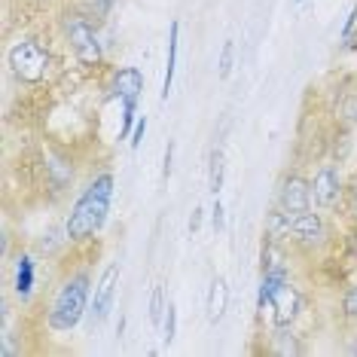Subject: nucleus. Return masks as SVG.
<instances>
[{
    "mask_svg": "<svg viewBox=\"0 0 357 357\" xmlns=\"http://www.w3.org/2000/svg\"><path fill=\"white\" fill-rule=\"evenodd\" d=\"M296 3H303V0H296Z\"/></svg>",
    "mask_w": 357,
    "mask_h": 357,
    "instance_id": "obj_27",
    "label": "nucleus"
},
{
    "mask_svg": "<svg viewBox=\"0 0 357 357\" xmlns=\"http://www.w3.org/2000/svg\"><path fill=\"white\" fill-rule=\"evenodd\" d=\"M34 284H37V269H34V254L22 250L15 257V272H13V294L19 303H31L34 296Z\"/></svg>",
    "mask_w": 357,
    "mask_h": 357,
    "instance_id": "obj_11",
    "label": "nucleus"
},
{
    "mask_svg": "<svg viewBox=\"0 0 357 357\" xmlns=\"http://www.w3.org/2000/svg\"><path fill=\"white\" fill-rule=\"evenodd\" d=\"M226 308H229V284H226V278H220V275H214L211 278V287H208V321L217 324L226 314Z\"/></svg>",
    "mask_w": 357,
    "mask_h": 357,
    "instance_id": "obj_13",
    "label": "nucleus"
},
{
    "mask_svg": "<svg viewBox=\"0 0 357 357\" xmlns=\"http://www.w3.org/2000/svg\"><path fill=\"white\" fill-rule=\"evenodd\" d=\"M211 226H214V232H217V235H220V232H223V226H226L220 196H214V205H211Z\"/></svg>",
    "mask_w": 357,
    "mask_h": 357,
    "instance_id": "obj_20",
    "label": "nucleus"
},
{
    "mask_svg": "<svg viewBox=\"0 0 357 357\" xmlns=\"http://www.w3.org/2000/svg\"><path fill=\"white\" fill-rule=\"evenodd\" d=\"M61 34H64V43H68V50L74 52V59L83 64L86 70L101 68L104 46H101L98 28L92 25V19H89L86 13H79V10L64 13L61 15Z\"/></svg>",
    "mask_w": 357,
    "mask_h": 357,
    "instance_id": "obj_4",
    "label": "nucleus"
},
{
    "mask_svg": "<svg viewBox=\"0 0 357 357\" xmlns=\"http://www.w3.org/2000/svg\"><path fill=\"white\" fill-rule=\"evenodd\" d=\"M269 351L281 354V357H290V354H303V345L296 342V336H294V330H290V327H275Z\"/></svg>",
    "mask_w": 357,
    "mask_h": 357,
    "instance_id": "obj_14",
    "label": "nucleus"
},
{
    "mask_svg": "<svg viewBox=\"0 0 357 357\" xmlns=\"http://www.w3.org/2000/svg\"><path fill=\"white\" fill-rule=\"evenodd\" d=\"M165 290H162V284H156L153 287V294H150V324L153 327H162V314H165Z\"/></svg>",
    "mask_w": 357,
    "mask_h": 357,
    "instance_id": "obj_17",
    "label": "nucleus"
},
{
    "mask_svg": "<svg viewBox=\"0 0 357 357\" xmlns=\"http://www.w3.org/2000/svg\"><path fill=\"white\" fill-rule=\"evenodd\" d=\"M10 74L25 86H40L52 74V52L43 40L37 37H19L6 52Z\"/></svg>",
    "mask_w": 357,
    "mask_h": 357,
    "instance_id": "obj_3",
    "label": "nucleus"
},
{
    "mask_svg": "<svg viewBox=\"0 0 357 357\" xmlns=\"http://www.w3.org/2000/svg\"><path fill=\"white\" fill-rule=\"evenodd\" d=\"M177 50H181V22H172L168 28V55H165V77H162V92L159 98L168 101L172 95V86H174V74H177Z\"/></svg>",
    "mask_w": 357,
    "mask_h": 357,
    "instance_id": "obj_12",
    "label": "nucleus"
},
{
    "mask_svg": "<svg viewBox=\"0 0 357 357\" xmlns=\"http://www.w3.org/2000/svg\"><path fill=\"white\" fill-rule=\"evenodd\" d=\"M89 305H92V275L86 269H77L55 290L52 303L46 308V324L55 333H70L83 324V318L89 314Z\"/></svg>",
    "mask_w": 357,
    "mask_h": 357,
    "instance_id": "obj_2",
    "label": "nucleus"
},
{
    "mask_svg": "<svg viewBox=\"0 0 357 357\" xmlns=\"http://www.w3.org/2000/svg\"><path fill=\"white\" fill-rule=\"evenodd\" d=\"M299 308H303V296H299L296 284L287 281L278 294H275L272 303H269L272 327H294V321L299 318Z\"/></svg>",
    "mask_w": 357,
    "mask_h": 357,
    "instance_id": "obj_9",
    "label": "nucleus"
},
{
    "mask_svg": "<svg viewBox=\"0 0 357 357\" xmlns=\"http://www.w3.org/2000/svg\"><path fill=\"white\" fill-rule=\"evenodd\" d=\"M275 205H278L287 217H296L303 211L314 208L312 202V177L299 174V172H287L278 183V196H275Z\"/></svg>",
    "mask_w": 357,
    "mask_h": 357,
    "instance_id": "obj_7",
    "label": "nucleus"
},
{
    "mask_svg": "<svg viewBox=\"0 0 357 357\" xmlns=\"http://www.w3.org/2000/svg\"><path fill=\"white\" fill-rule=\"evenodd\" d=\"M232 64H235V40H226L223 50H220V59H217V77H220V79H229Z\"/></svg>",
    "mask_w": 357,
    "mask_h": 357,
    "instance_id": "obj_18",
    "label": "nucleus"
},
{
    "mask_svg": "<svg viewBox=\"0 0 357 357\" xmlns=\"http://www.w3.org/2000/svg\"><path fill=\"white\" fill-rule=\"evenodd\" d=\"M345 205H348V211H351V217L357 223V174H354V181L348 183V190H345Z\"/></svg>",
    "mask_w": 357,
    "mask_h": 357,
    "instance_id": "obj_23",
    "label": "nucleus"
},
{
    "mask_svg": "<svg viewBox=\"0 0 357 357\" xmlns=\"http://www.w3.org/2000/svg\"><path fill=\"white\" fill-rule=\"evenodd\" d=\"M113 190H116L113 172H101L86 183V190L77 196L68 220H64V235H68L70 245H86L101 232L113 205Z\"/></svg>",
    "mask_w": 357,
    "mask_h": 357,
    "instance_id": "obj_1",
    "label": "nucleus"
},
{
    "mask_svg": "<svg viewBox=\"0 0 357 357\" xmlns=\"http://www.w3.org/2000/svg\"><path fill=\"white\" fill-rule=\"evenodd\" d=\"M202 214H205L202 208L192 211V217H190V235H196V232H199V226H202Z\"/></svg>",
    "mask_w": 357,
    "mask_h": 357,
    "instance_id": "obj_25",
    "label": "nucleus"
},
{
    "mask_svg": "<svg viewBox=\"0 0 357 357\" xmlns=\"http://www.w3.org/2000/svg\"><path fill=\"white\" fill-rule=\"evenodd\" d=\"M354 28H357V3L351 6V13H348L345 25H342V31H339V40H342V43H348V40H351V34H354Z\"/></svg>",
    "mask_w": 357,
    "mask_h": 357,
    "instance_id": "obj_22",
    "label": "nucleus"
},
{
    "mask_svg": "<svg viewBox=\"0 0 357 357\" xmlns=\"http://www.w3.org/2000/svg\"><path fill=\"white\" fill-rule=\"evenodd\" d=\"M223 177H226V159H223V150L214 147L211 150V165H208V190H211V196H220Z\"/></svg>",
    "mask_w": 357,
    "mask_h": 357,
    "instance_id": "obj_15",
    "label": "nucleus"
},
{
    "mask_svg": "<svg viewBox=\"0 0 357 357\" xmlns=\"http://www.w3.org/2000/svg\"><path fill=\"white\" fill-rule=\"evenodd\" d=\"M290 245H296L305 254H318L321 248L330 245V223L321 211L308 208L303 214L290 217V235H287Z\"/></svg>",
    "mask_w": 357,
    "mask_h": 357,
    "instance_id": "obj_5",
    "label": "nucleus"
},
{
    "mask_svg": "<svg viewBox=\"0 0 357 357\" xmlns=\"http://www.w3.org/2000/svg\"><path fill=\"white\" fill-rule=\"evenodd\" d=\"M348 248H351V254L357 257V223H354V229L348 232Z\"/></svg>",
    "mask_w": 357,
    "mask_h": 357,
    "instance_id": "obj_26",
    "label": "nucleus"
},
{
    "mask_svg": "<svg viewBox=\"0 0 357 357\" xmlns=\"http://www.w3.org/2000/svg\"><path fill=\"white\" fill-rule=\"evenodd\" d=\"M345 177L333 162H324V165L314 168L312 174V202L318 211H336L345 202Z\"/></svg>",
    "mask_w": 357,
    "mask_h": 357,
    "instance_id": "obj_6",
    "label": "nucleus"
},
{
    "mask_svg": "<svg viewBox=\"0 0 357 357\" xmlns=\"http://www.w3.org/2000/svg\"><path fill=\"white\" fill-rule=\"evenodd\" d=\"M144 135H147V116H137V123L132 128V137H128V144H132V150H137L144 144Z\"/></svg>",
    "mask_w": 357,
    "mask_h": 357,
    "instance_id": "obj_21",
    "label": "nucleus"
},
{
    "mask_svg": "<svg viewBox=\"0 0 357 357\" xmlns=\"http://www.w3.org/2000/svg\"><path fill=\"white\" fill-rule=\"evenodd\" d=\"M119 278H123V266H119V263H107V266H104V272H101V278L95 281L92 305H89V314H92V324H95V327L107 321V314L113 312Z\"/></svg>",
    "mask_w": 357,
    "mask_h": 357,
    "instance_id": "obj_8",
    "label": "nucleus"
},
{
    "mask_svg": "<svg viewBox=\"0 0 357 357\" xmlns=\"http://www.w3.org/2000/svg\"><path fill=\"white\" fill-rule=\"evenodd\" d=\"M174 336H177V305H174V299H168L165 314H162V342L172 345Z\"/></svg>",
    "mask_w": 357,
    "mask_h": 357,
    "instance_id": "obj_16",
    "label": "nucleus"
},
{
    "mask_svg": "<svg viewBox=\"0 0 357 357\" xmlns=\"http://www.w3.org/2000/svg\"><path fill=\"white\" fill-rule=\"evenodd\" d=\"M172 162H174V141H168V150H165V165H162V181L172 177Z\"/></svg>",
    "mask_w": 357,
    "mask_h": 357,
    "instance_id": "obj_24",
    "label": "nucleus"
},
{
    "mask_svg": "<svg viewBox=\"0 0 357 357\" xmlns=\"http://www.w3.org/2000/svg\"><path fill=\"white\" fill-rule=\"evenodd\" d=\"M342 318L348 324H357V281L348 284L342 294Z\"/></svg>",
    "mask_w": 357,
    "mask_h": 357,
    "instance_id": "obj_19",
    "label": "nucleus"
},
{
    "mask_svg": "<svg viewBox=\"0 0 357 357\" xmlns=\"http://www.w3.org/2000/svg\"><path fill=\"white\" fill-rule=\"evenodd\" d=\"M144 92V74L137 68H116L110 77V95L119 98V104L141 101Z\"/></svg>",
    "mask_w": 357,
    "mask_h": 357,
    "instance_id": "obj_10",
    "label": "nucleus"
}]
</instances>
